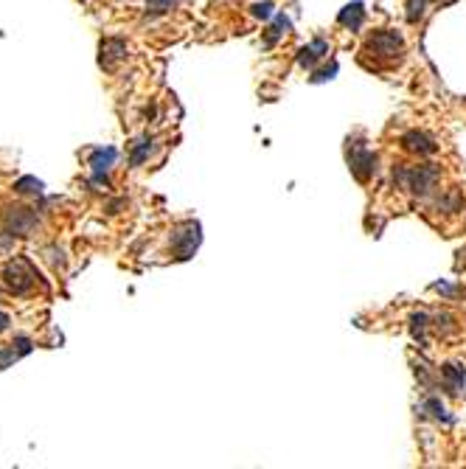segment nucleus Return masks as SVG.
Wrapping results in <instances>:
<instances>
[{
  "label": "nucleus",
  "mask_w": 466,
  "mask_h": 469,
  "mask_svg": "<svg viewBox=\"0 0 466 469\" xmlns=\"http://www.w3.org/2000/svg\"><path fill=\"white\" fill-rule=\"evenodd\" d=\"M368 51H374V54H380V57H393V54L402 51V40H399V34H393V31L377 34V37L368 43Z\"/></svg>",
  "instance_id": "obj_1"
},
{
  "label": "nucleus",
  "mask_w": 466,
  "mask_h": 469,
  "mask_svg": "<svg viewBox=\"0 0 466 469\" xmlns=\"http://www.w3.org/2000/svg\"><path fill=\"white\" fill-rule=\"evenodd\" d=\"M404 147L413 149V152H421V155L436 152V144H433L427 135H421V132H410V135H404Z\"/></svg>",
  "instance_id": "obj_2"
},
{
  "label": "nucleus",
  "mask_w": 466,
  "mask_h": 469,
  "mask_svg": "<svg viewBox=\"0 0 466 469\" xmlns=\"http://www.w3.org/2000/svg\"><path fill=\"white\" fill-rule=\"evenodd\" d=\"M363 17H365L363 3H354V6H346V11L340 14V23H343V26H351V28H360Z\"/></svg>",
  "instance_id": "obj_3"
},
{
  "label": "nucleus",
  "mask_w": 466,
  "mask_h": 469,
  "mask_svg": "<svg viewBox=\"0 0 466 469\" xmlns=\"http://www.w3.org/2000/svg\"><path fill=\"white\" fill-rule=\"evenodd\" d=\"M323 51H326V43H323V40H314L312 48H304V51H301V65H304V68L312 65L317 57H323Z\"/></svg>",
  "instance_id": "obj_4"
},
{
  "label": "nucleus",
  "mask_w": 466,
  "mask_h": 469,
  "mask_svg": "<svg viewBox=\"0 0 466 469\" xmlns=\"http://www.w3.org/2000/svg\"><path fill=\"white\" fill-rule=\"evenodd\" d=\"M421 11H424V0H410V11H407V17H410V20H419Z\"/></svg>",
  "instance_id": "obj_5"
},
{
  "label": "nucleus",
  "mask_w": 466,
  "mask_h": 469,
  "mask_svg": "<svg viewBox=\"0 0 466 469\" xmlns=\"http://www.w3.org/2000/svg\"><path fill=\"white\" fill-rule=\"evenodd\" d=\"M270 9H273L270 3H261V6H253V11H256L258 17H270Z\"/></svg>",
  "instance_id": "obj_6"
}]
</instances>
